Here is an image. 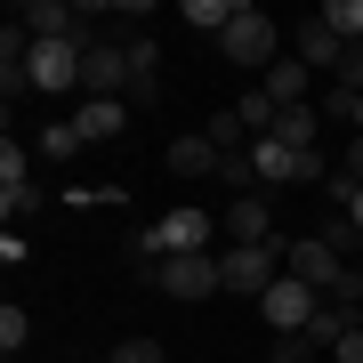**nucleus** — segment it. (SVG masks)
<instances>
[{
  "label": "nucleus",
  "mask_w": 363,
  "mask_h": 363,
  "mask_svg": "<svg viewBox=\"0 0 363 363\" xmlns=\"http://www.w3.org/2000/svg\"><path fill=\"white\" fill-rule=\"evenodd\" d=\"M283 250H291V242H259V250H234V242H226V250H218V283H226L234 298H267L274 283H283Z\"/></svg>",
  "instance_id": "f257e3e1"
},
{
  "label": "nucleus",
  "mask_w": 363,
  "mask_h": 363,
  "mask_svg": "<svg viewBox=\"0 0 363 363\" xmlns=\"http://www.w3.org/2000/svg\"><path fill=\"white\" fill-rule=\"evenodd\" d=\"M274 40H283V25H274L267 9H250V0H242L218 49H226V65H283V49H274Z\"/></svg>",
  "instance_id": "f03ea898"
},
{
  "label": "nucleus",
  "mask_w": 363,
  "mask_h": 363,
  "mask_svg": "<svg viewBox=\"0 0 363 363\" xmlns=\"http://www.w3.org/2000/svg\"><path fill=\"white\" fill-rule=\"evenodd\" d=\"M283 274H298V283H307V291L331 307V298H339V283H347V259H339L323 234H298V242L283 250Z\"/></svg>",
  "instance_id": "7ed1b4c3"
},
{
  "label": "nucleus",
  "mask_w": 363,
  "mask_h": 363,
  "mask_svg": "<svg viewBox=\"0 0 363 363\" xmlns=\"http://www.w3.org/2000/svg\"><path fill=\"white\" fill-rule=\"evenodd\" d=\"M250 169H259V194L267 186H307V178H331L323 154H298L283 138H250Z\"/></svg>",
  "instance_id": "20e7f679"
},
{
  "label": "nucleus",
  "mask_w": 363,
  "mask_h": 363,
  "mask_svg": "<svg viewBox=\"0 0 363 363\" xmlns=\"http://www.w3.org/2000/svg\"><path fill=\"white\" fill-rule=\"evenodd\" d=\"M154 283H162L169 298H186V307L210 298V291H226V283H218V250H178V259L154 267Z\"/></svg>",
  "instance_id": "39448f33"
},
{
  "label": "nucleus",
  "mask_w": 363,
  "mask_h": 363,
  "mask_svg": "<svg viewBox=\"0 0 363 363\" xmlns=\"http://www.w3.org/2000/svg\"><path fill=\"white\" fill-rule=\"evenodd\" d=\"M259 315H267V331H274V339H298V331L315 323V315H323V298L298 283V274H283V283H274V291L259 298Z\"/></svg>",
  "instance_id": "423d86ee"
},
{
  "label": "nucleus",
  "mask_w": 363,
  "mask_h": 363,
  "mask_svg": "<svg viewBox=\"0 0 363 363\" xmlns=\"http://www.w3.org/2000/svg\"><path fill=\"white\" fill-rule=\"evenodd\" d=\"M218 234L234 250H259V242H283V234H274V202L267 194H234L226 210H218Z\"/></svg>",
  "instance_id": "0eeeda50"
},
{
  "label": "nucleus",
  "mask_w": 363,
  "mask_h": 363,
  "mask_svg": "<svg viewBox=\"0 0 363 363\" xmlns=\"http://www.w3.org/2000/svg\"><path fill=\"white\" fill-rule=\"evenodd\" d=\"M130 40H97L89 49V65H81V97H121L130 105Z\"/></svg>",
  "instance_id": "6e6552de"
},
{
  "label": "nucleus",
  "mask_w": 363,
  "mask_h": 363,
  "mask_svg": "<svg viewBox=\"0 0 363 363\" xmlns=\"http://www.w3.org/2000/svg\"><path fill=\"white\" fill-rule=\"evenodd\" d=\"M16 25H25L33 40H97L89 33V9H73V0H25Z\"/></svg>",
  "instance_id": "1a4fd4ad"
},
{
  "label": "nucleus",
  "mask_w": 363,
  "mask_h": 363,
  "mask_svg": "<svg viewBox=\"0 0 363 363\" xmlns=\"http://www.w3.org/2000/svg\"><path fill=\"white\" fill-rule=\"evenodd\" d=\"M33 162L40 154H25V145H0V210H9V218H25V210H40V186H33Z\"/></svg>",
  "instance_id": "9d476101"
},
{
  "label": "nucleus",
  "mask_w": 363,
  "mask_h": 363,
  "mask_svg": "<svg viewBox=\"0 0 363 363\" xmlns=\"http://www.w3.org/2000/svg\"><path fill=\"white\" fill-rule=\"evenodd\" d=\"M291 57H298L307 73H339V57H347V40H339V33L323 25V16H298V25H291Z\"/></svg>",
  "instance_id": "9b49d317"
},
{
  "label": "nucleus",
  "mask_w": 363,
  "mask_h": 363,
  "mask_svg": "<svg viewBox=\"0 0 363 363\" xmlns=\"http://www.w3.org/2000/svg\"><path fill=\"white\" fill-rule=\"evenodd\" d=\"M73 130H81V145H113L121 130H130V105H121V97H81Z\"/></svg>",
  "instance_id": "f8f14e48"
},
{
  "label": "nucleus",
  "mask_w": 363,
  "mask_h": 363,
  "mask_svg": "<svg viewBox=\"0 0 363 363\" xmlns=\"http://www.w3.org/2000/svg\"><path fill=\"white\" fill-rule=\"evenodd\" d=\"M274 138L298 145V154H315V145H323V105H283V113H274Z\"/></svg>",
  "instance_id": "ddd939ff"
},
{
  "label": "nucleus",
  "mask_w": 363,
  "mask_h": 363,
  "mask_svg": "<svg viewBox=\"0 0 363 363\" xmlns=\"http://www.w3.org/2000/svg\"><path fill=\"white\" fill-rule=\"evenodd\" d=\"M162 162H169V178H218V145H210L202 130H194V138H178Z\"/></svg>",
  "instance_id": "4468645a"
},
{
  "label": "nucleus",
  "mask_w": 363,
  "mask_h": 363,
  "mask_svg": "<svg viewBox=\"0 0 363 363\" xmlns=\"http://www.w3.org/2000/svg\"><path fill=\"white\" fill-rule=\"evenodd\" d=\"M267 97L274 105H315V73L298 57H283V65H267Z\"/></svg>",
  "instance_id": "2eb2a0df"
},
{
  "label": "nucleus",
  "mask_w": 363,
  "mask_h": 363,
  "mask_svg": "<svg viewBox=\"0 0 363 363\" xmlns=\"http://www.w3.org/2000/svg\"><path fill=\"white\" fill-rule=\"evenodd\" d=\"M234 9H242V0H186V25H194V33H210V40H226Z\"/></svg>",
  "instance_id": "dca6fc26"
},
{
  "label": "nucleus",
  "mask_w": 363,
  "mask_h": 363,
  "mask_svg": "<svg viewBox=\"0 0 363 363\" xmlns=\"http://www.w3.org/2000/svg\"><path fill=\"white\" fill-rule=\"evenodd\" d=\"M234 113H242L250 138H274V113H283V105H274L267 89H242V97H234Z\"/></svg>",
  "instance_id": "f3484780"
},
{
  "label": "nucleus",
  "mask_w": 363,
  "mask_h": 363,
  "mask_svg": "<svg viewBox=\"0 0 363 363\" xmlns=\"http://www.w3.org/2000/svg\"><path fill=\"white\" fill-rule=\"evenodd\" d=\"M202 138L218 145V162H226V154H242V138H250V130H242V113L226 105V113H210V130H202Z\"/></svg>",
  "instance_id": "a211bd4d"
},
{
  "label": "nucleus",
  "mask_w": 363,
  "mask_h": 363,
  "mask_svg": "<svg viewBox=\"0 0 363 363\" xmlns=\"http://www.w3.org/2000/svg\"><path fill=\"white\" fill-rule=\"evenodd\" d=\"M323 25L347 40V49H363V0H331V9H323Z\"/></svg>",
  "instance_id": "6ab92c4d"
},
{
  "label": "nucleus",
  "mask_w": 363,
  "mask_h": 363,
  "mask_svg": "<svg viewBox=\"0 0 363 363\" xmlns=\"http://www.w3.org/2000/svg\"><path fill=\"white\" fill-rule=\"evenodd\" d=\"M81 154V130L73 121H49V130H40V162H73Z\"/></svg>",
  "instance_id": "aec40b11"
},
{
  "label": "nucleus",
  "mask_w": 363,
  "mask_h": 363,
  "mask_svg": "<svg viewBox=\"0 0 363 363\" xmlns=\"http://www.w3.org/2000/svg\"><path fill=\"white\" fill-rule=\"evenodd\" d=\"M323 242H331L339 259L355 267V250H363V234H355V218H339V210H331V218H323Z\"/></svg>",
  "instance_id": "412c9836"
},
{
  "label": "nucleus",
  "mask_w": 363,
  "mask_h": 363,
  "mask_svg": "<svg viewBox=\"0 0 363 363\" xmlns=\"http://www.w3.org/2000/svg\"><path fill=\"white\" fill-rule=\"evenodd\" d=\"M218 178L234 186V194H259V169H250V145H242V154H226V162H218Z\"/></svg>",
  "instance_id": "4be33fe9"
},
{
  "label": "nucleus",
  "mask_w": 363,
  "mask_h": 363,
  "mask_svg": "<svg viewBox=\"0 0 363 363\" xmlns=\"http://www.w3.org/2000/svg\"><path fill=\"white\" fill-rule=\"evenodd\" d=\"M25 339H33L25 307H0V347H9V355H25Z\"/></svg>",
  "instance_id": "5701e85b"
},
{
  "label": "nucleus",
  "mask_w": 363,
  "mask_h": 363,
  "mask_svg": "<svg viewBox=\"0 0 363 363\" xmlns=\"http://www.w3.org/2000/svg\"><path fill=\"white\" fill-rule=\"evenodd\" d=\"M105 363H162V339H121Z\"/></svg>",
  "instance_id": "b1692460"
},
{
  "label": "nucleus",
  "mask_w": 363,
  "mask_h": 363,
  "mask_svg": "<svg viewBox=\"0 0 363 363\" xmlns=\"http://www.w3.org/2000/svg\"><path fill=\"white\" fill-rule=\"evenodd\" d=\"M331 186H363V138H347V154H339V169H331Z\"/></svg>",
  "instance_id": "393cba45"
},
{
  "label": "nucleus",
  "mask_w": 363,
  "mask_h": 363,
  "mask_svg": "<svg viewBox=\"0 0 363 363\" xmlns=\"http://www.w3.org/2000/svg\"><path fill=\"white\" fill-rule=\"evenodd\" d=\"M274 363H323V347H307V339H274Z\"/></svg>",
  "instance_id": "a878e982"
},
{
  "label": "nucleus",
  "mask_w": 363,
  "mask_h": 363,
  "mask_svg": "<svg viewBox=\"0 0 363 363\" xmlns=\"http://www.w3.org/2000/svg\"><path fill=\"white\" fill-rule=\"evenodd\" d=\"M331 363H363V315L347 323V339H339V347H331Z\"/></svg>",
  "instance_id": "bb28decb"
},
{
  "label": "nucleus",
  "mask_w": 363,
  "mask_h": 363,
  "mask_svg": "<svg viewBox=\"0 0 363 363\" xmlns=\"http://www.w3.org/2000/svg\"><path fill=\"white\" fill-rule=\"evenodd\" d=\"M347 130H355V138H363V97H355V121H347Z\"/></svg>",
  "instance_id": "cd10ccee"
},
{
  "label": "nucleus",
  "mask_w": 363,
  "mask_h": 363,
  "mask_svg": "<svg viewBox=\"0 0 363 363\" xmlns=\"http://www.w3.org/2000/svg\"><path fill=\"white\" fill-rule=\"evenodd\" d=\"M97 363H105V355H97Z\"/></svg>",
  "instance_id": "c85d7f7f"
}]
</instances>
